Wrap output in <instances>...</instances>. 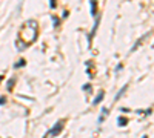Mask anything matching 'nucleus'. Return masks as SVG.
I'll use <instances>...</instances> for the list:
<instances>
[{
  "label": "nucleus",
  "instance_id": "0eeeda50",
  "mask_svg": "<svg viewBox=\"0 0 154 138\" xmlns=\"http://www.w3.org/2000/svg\"><path fill=\"white\" fill-rule=\"evenodd\" d=\"M126 123L128 121H126V118H123V117H119L117 118V124L120 126V127H122V126H126Z\"/></svg>",
  "mask_w": 154,
  "mask_h": 138
},
{
  "label": "nucleus",
  "instance_id": "4468645a",
  "mask_svg": "<svg viewBox=\"0 0 154 138\" xmlns=\"http://www.w3.org/2000/svg\"><path fill=\"white\" fill-rule=\"evenodd\" d=\"M142 138H148V137H147V135H143V137H142Z\"/></svg>",
  "mask_w": 154,
  "mask_h": 138
},
{
  "label": "nucleus",
  "instance_id": "20e7f679",
  "mask_svg": "<svg viewBox=\"0 0 154 138\" xmlns=\"http://www.w3.org/2000/svg\"><path fill=\"white\" fill-rule=\"evenodd\" d=\"M103 97H105V92H103V91H100V92H99V95L95 97V98H94V101H93V104H94V106H97V104L100 103V101L103 100Z\"/></svg>",
  "mask_w": 154,
  "mask_h": 138
},
{
  "label": "nucleus",
  "instance_id": "ddd939ff",
  "mask_svg": "<svg viewBox=\"0 0 154 138\" xmlns=\"http://www.w3.org/2000/svg\"><path fill=\"white\" fill-rule=\"evenodd\" d=\"M2 80H3V77H2V75H0V83H2Z\"/></svg>",
  "mask_w": 154,
  "mask_h": 138
},
{
  "label": "nucleus",
  "instance_id": "f8f14e48",
  "mask_svg": "<svg viewBox=\"0 0 154 138\" xmlns=\"http://www.w3.org/2000/svg\"><path fill=\"white\" fill-rule=\"evenodd\" d=\"M49 2H51V8H56L57 5H56V0H49Z\"/></svg>",
  "mask_w": 154,
  "mask_h": 138
},
{
  "label": "nucleus",
  "instance_id": "7ed1b4c3",
  "mask_svg": "<svg viewBox=\"0 0 154 138\" xmlns=\"http://www.w3.org/2000/svg\"><path fill=\"white\" fill-rule=\"evenodd\" d=\"M106 117H108V109H106V107H102V112H100V117H99L97 123H99V124H102V123H103V120H105Z\"/></svg>",
  "mask_w": 154,
  "mask_h": 138
},
{
  "label": "nucleus",
  "instance_id": "423d86ee",
  "mask_svg": "<svg viewBox=\"0 0 154 138\" xmlns=\"http://www.w3.org/2000/svg\"><path fill=\"white\" fill-rule=\"evenodd\" d=\"M126 89H128V84H125V86L122 88V89H120V91L117 92V95H116V101H117L119 98H120V97H122L123 94H125V91H126Z\"/></svg>",
  "mask_w": 154,
  "mask_h": 138
},
{
  "label": "nucleus",
  "instance_id": "9d476101",
  "mask_svg": "<svg viewBox=\"0 0 154 138\" xmlns=\"http://www.w3.org/2000/svg\"><path fill=\"white\" fill-rule=\"evenodd\" d=\"M52 22H54V26L59 25V19H57V17H52Z\"/></svg>",
  "mask_w": 154,
  "mask_h": 138
},
{
  "label": "nucleus",
  "instance_id": "f257e3e1",
  "mask_svg": "<svg viewBox=\"0 0 154 138\" xmlns=\"http://www.w3.org/2000/svg\"><path fill=\"white\" fill-rule=\"evenodd\" d=\"M37 29H39V25H37L36 20H28V22L23 23L22 31H20V37L19 40L23 44H30L37 38Z\"/></svg>",
  "mask_w": 154,
  "mask_h": 138
},
{
  "label": "nucleus",
  "instance_id": "1a4fd4ad",
  "mask_svg": "<svg viewBox=\"0 0 154 138\" xmlns=\"http://www.w3.org/2000/svg\"><path fill=\"white\" fill-rule=\"evenodd\" d=\"M23 64H25V60H23V58H20V60H19V62H17V63H15V68H22V66H23Z\"/></svg>",
  "mask_w": 154,
  "mask_h": 138
},
{
  "label": "nucleus",
  "instance_id": "9b49d317",
  "mask_svg": "<svg viewBox=\"0 0 154 138\" xmlns=\"http://www.w3.org/2000/svg\"><path fill=\"white\" fill-rule=\"evenodd\" d=\"M5 101H6L5 97H0V106H2V104H5Z\"/></svg>",
  "mask_w": 154,
  "mask_h": 138
},
{
  "label": "nucleus",
  "instance_id": "6e6552de",
  "mask_svg": "<svg viewBox=\"0 0 154 138\" xmlns=\"http://www.w3.org/2000/svg\"><path fill=\"white\" fill-rule=\"evenodd\" d=\"M83 89L86 91V94H91V92H93V91H91V89H93V88H91V84H85V86H83Z\"/></svg>",
  "mask_w": 154,
  "mask_h": 138
},
{
  "label": "nucleus",
  "instance_id": "f03ea898",
  "mask_svg": "<svg viewBox=\"0 0 154 138\" xmlns=\"http://www.w3.org/2000/svg\"><path fill=\"white\" fill-rule=\"evenodd\" d=\"M62 129H63V121H57V123L52 126V129H51V131H49L48 133H49L51 137H56L57 133H59V132L62 131Z\"/></svg>",
  "mask_w": 154,
  "mask_h": 138
},
{
  "label": "nucleus",
  "instance_id": "39448f33",
  "mask_svg": "<svg viewBox=\"0 0 154 138\" xmlns=\"http://www.w3.org/2000/svg\"><path fill=\"white\" fill-rule=\"evenodd\" d=\"M91 2V15H95L97 14V3H95V0H89Z\"/></svg>",
  "mask_w": 154,
  "mask_h": 138
}]
</instances>
